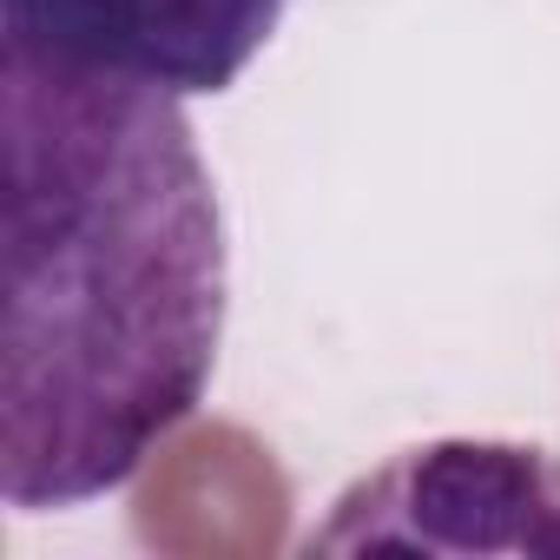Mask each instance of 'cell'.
Instances as JSON below:
<instances>
[{"label": "cell", "instance_id": "3", "mask_svg": "<svg viewBox=\"0 0 560 560\" xmlns=\"http://www.w3.org/2000/svg\"><path fill=\"white\" fill-rule=\"evenodd\" d=\"M291 0H0L8 47L139 80L172 100L224 93L270 47Z\"/></svg>", "mask_w": 560, "mask_h": 560}, {"label": "cell", "instance_id": "2", "mask_svg": "<svg viewBox=\"0 0 560 560\" xmlns=\"http://www.w3.org/2000/svg\"><path fill=\"white\" fill-rule=\"evenodd\" d=\"M560 553V455L422 442L350 481L304 553Z\"/></svg>", "mask_w": 560, "mask_h": 560}, {"label": "cell", "instance_id": "1", "mask_svg": "<svg viewBox=\"0 0 560 560\" xmlns=\"http://www.w3.org/2000/svg\"><path fill=\"white\" fill-rule=\"evenodd\" d=\"M0 494L21 514L126 488L211 389L224 211L172 93L8 47Z\"/></svg>", "mask_w": 560, "mask_h": 560}]
</instances>
